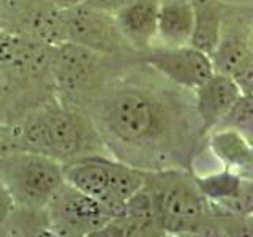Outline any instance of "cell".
<instances>
[{
	"mask_svg": "<svg viewBox=\"0 0 253 237\" xmlns=\"http://www.w3.org/2000/svg\"><path fill=\"white\" fill-rule=\"evenodd\" d=\"M0 179L16 207L29 210H43L65 180L62 163L24 150L0 154Z\"/></svg>",
	"mask_w": 253,
	"mask_h": 237,
	"instance_id": "8992f818",
	"label": "cell"
},
{
	"mask_svg": "<svg viewBox=\"0 0 253 237\" xmlns=\"http://www.w3.org/2000/svg\"><path fill=\"white\" fill-rule=\"evenodd\" d=\"M141 60L169 82L192 92L213 73L211 55L192 44L152 46L141 54Z\"/></svg>",
	"mask_w": 253,
	"mask_h": 237,
	"instance_id": "9c48e42d",
	"label": "cell"
},
{
	"mask_svg": "<svg viewBox=\"0 0 253 237\" xmlns=\"http://www.w3.org/2000/svg\"><path fill=\"white\" fill-rule=\"evenodd\" d=\"M192 5L195 19L190 44L211 55L218 43L228 3L223 0H192Z\"/></svg>",
	"mask_w": 253,
	"mask_h": 237,
	"instance_id": "5bb4252c",
	"label": "cell"
},
{
	"mask_svg": "<svg viewBox=\"0 0 253 237\" xmlns=\"http://www.w3.org/2000/svg\"><path fill=\"white\" fill-rule=\"evenodd\" d=\"M158 237L166 236L157 221L133 217L128 213L117 215L103 226L93 237Z\"/></svg>",
	"mask_w": 253,
	"mask_h": 237,
	"instance_id": "e0dca14e",
	"label": "cell"
},
{
	"mask_svg": "<svg viewBox=\"0 0 253 237\" xmlns=\"http://www.w3.org/2000/svg\"><path fill=\"white\" fill-rule=\"evenodd\" d=\"M44 212L47 234L59 237H93L116 217L108 205L65 180L46 204Z\"/></svg>",
	"mask_w": 253,
	"mask_h": 237,
	"instance_id": "52a82bcc",
	"label": "cell"
},
{
	"mask_svg": "<svg viewBox=\"0 0 253 237\" xmlns=\"http://www.w3.org/2000/svg\"><path fill=\"white\" fill-rule=\"evenodd\" d=\"M62 166L65 182L108 205L116 217L125 212L126 201L144 185L147 177V171L108 154L85 155Z\"/></svg>",
	"mask_w": 253,
	"mask_h": 237,
	"instance_id": "5b68a950",
	"label": "cell"
},
{
	"mask_svg": "<svg viewBox=\"0 0 253 237\" xmlns=\"http://www.w3.org/2000/svg\"><path fill=\"white\" fill-rule=\"evenodd\" d=\"M231 78L234 79L236 85L239 87L241 93L253 95V60L244 65L239 71H236Z\"/></svg>",
	"mask_w": 253,
	"mask_h": 237,
	"instance_id": "44dd1931",
	"label": "cell"
},
{
	"mask_svg": "<svg viewBox=\"0 0 253 237\" xmlns=\"http://www.w3.org/2000/svg\"><path fill=\"white\" fill-rule=\"evenodd\" d=\"M62 30L65 41L108 55H141L119 30L114 14L90 5L78 3L62 10Z\"/></svg>",
	"mask_w": 253,
	"mask_h": 237,
	"instance_id": "ba28073f",
	"label": "cell"
},
{
	"mask_svg": "<svg viewBox=\"0 0 253 237\" xmlns=\"http://www.w3.org/2000/svg\"><path fill=\"white\" fill-rule=\"evenodd\" d=\"M144 187L152 198L157 223L166 236H201L213 202L200 192L193 171H147Z\"/></svg>",
	"mask_w": 253,
	"mask_h": 237,
	"instance_id": "277c9868",
	"label": "cell"
},
{
	"mask_svg": "<svg viewBox=\"0 0 253 237\" xmlns=\"http://www.w3.org/2000/svg\"><path fill=\"white\" fill-rule=\"evenodd\" d=\"M242 179H244L242 174L228 168L217 172L204 174V176L195 174V182L198 188H200V192L211 202H215L218 205L225 204L239 192V188L242 185Z\"/></svg>",
	"mask_w": 253,
	"mask_h": 237,
	"instance_id": "2e32d148",
	"label": "cell"
},
{
	"mask_svg": "<svg viewBox=\"0 0 253 237\" xmlns=\"http://www.w3.org/2000/svg\"><path fill=\"white\" fill-rule=\"evenodd\" d=\"M239 95L241 90L234 79L217 71H213L198 89L193 90L195 109L206 134L221 120Z\"/></svg>",
	"mask_w": 253,
	"mask_h": 237,
	"instance_id": "8fae6325",
	"label": "cell"
},
{
	"mask_svg": "<svg viewBox=\"0 0 253 237\" xmlns=\"http://www.w3.org/2000/svg\"><path fill=\"white\" fill-rule=\"evenodd\" d=\"M46 2L51 3L55 8H59V10H67V8H71L78 3H81L83 0H46Z\"/></svg>",
	"mask_w": 253,
	"mask_h": 237,
	"instance_id": "603a6c76",
	"label": "cell"
},
{
	"mask_svg": "<svg viewBox=\"0 0 253 237\" xmlns=\"http://www.w3.org/2000/svg\"><path fill=\"white\" fill-rule=\"evenodd\" d=\"M10 150L40 154L62 164L85 155L108 154L90 117L57 97L0 125V154Z\"/></svg>",
	"mask_w": 253,
	"mask_h": 237,
	"instance_id": "7a4b0ae2",
	"label": "cell"
},
{
	"mask_svg": "<svg viewBox=\"0 0 253 237\" xmlns=\"http://www.w3.org/2000/svg\"><path fill=\"white\" fill-rule=\"evenodd\" d=\"M14 210V201L0 179V236H6V228Z\"/></svg>",
	"mask_w": 253,
	"mask_h": 237,
	"instance_id": "ffe728a7",
	"label": "cell"
},
{
	"mask_svg": "<svg viewBox=\"0 0 253 237\" xmlns=\"http://www.w3.org/2000/svg\"><path fill=\"white\" fill-rule=\"evenodd\" d=\"M141 55H108L62 41L51 46L49 70L55 97L83 109L103 85L138 62Z\"/></svg>",
	"mask_w": 253,
	"mask_h": 237,
	"instance_id": "3957f363",
	"label": "cell"
},
{
	"mask_svg": "<svg viewBox=\"0 0 253 237\" xmlns=\"http://www.w3.org/2000/svg\"><path fill=\"white\" fill-rule=\"evenodd\" d=\"M244 176H245V177H250V179L253 180V161H252V164H250V168L247 169V172H245V174H244Z\"/></svg>",
	"mask_w": 253,
	"mask_h": 237,
	"instance_id": "cb8c5ba5",
	"label": "cell"
},
{
	"mask_svg": "<svg viewBox=\"0 0 253 237\" xmlns=\"http://www.w3.org/2000/svg\"><path fill=\"white\" fill-rule=\"evenodd\" d=\"M213 71L233 76L253 60V8L228 5L218 43L211 54Z\"/></svg>",
	"mask_w": 253,
	"mask_h": 237,
	"instance_id": "30bf717a",
	"label": "cell"
},
{
	"mask_svg": "<svg viewBox=\"0 0 253 237\" xmlns=\"http://www.w3.org/2000/svg\"><path fill=\"white\" fill-rule=\"evenodd\" d=\"M160 0H130L114 14L121 34L139 54L155 44Z\"/></svg>",
	"mask_w": 253,
	"mask_h": 237,
	"instance_id": "7c38bea8",
	"label": "cell"
},
{
	"mask_svg": "<svg viewBox=\"0 0 253 237\" xmlns=\"http://www.w3.org/2000/svg\"><path fill=\"white\" fill-rule=\"evenodd\" d=\"M220 207H223L229 213H234V215L252 217L253 215V180L244 176L239 192L229 201L221 204Z\"/></svg>",
	"mask_w": 253,
	"mask_h": 237,
	"instance_id": "d6986e66",
	"label": "cell"
},
{
	"mask_svg": "<svg viewBox=\"0 0 253 237\" xmlns=\"http://www.w3.org/2000/svg\"><path fill=\"white\" fill-rule=\"evenodd\" d=\"M130 0H83V3L98 8V10H103V11H108V13H116L119 8H122Z\"/></svg>",
	"mask_w": 253,
	"mask_h": 237,
	"instance_id": "7402d4cb",
	"label": "cell"
},
{
	"mask_svg": "<svg viewBox=\"0 0 253 237\" xmlns=\"http://www.w3.org/2000/svg\"><path fill=\"white\" fill-rule=\"evenodd\" d=\"M212 130H233L253 146V95L241 93Z\"/></svg>",
	"mask_w": 253,
	"mask_h": 237,
	"instance_id": "ac0fdd59",
	"label": "cell"
},
{
	"mask_svg": "<svg viewBox=\"0 0 253 237\" xmlns=\"http://www.w3.org/2000/svg\"><path fill=\"white\" fill-rule=\"evenodd\" d=\"M192 0H160L157 16V38L154 46L190 44L193 34Z\"/></svg>",
	"mask_w": 253,
	"mask_h": 237,
	"instance_id": "4fadbf2b",
	"label": "cell"
},
{
	"mask_svg": "<svg viewBox=\"0 0 253 237\" xmlns=\"http://www.w3.org/2000/svg\"><path fill=\"white\" fill-rule=\"evenodd\" d=\"M83 111L111 157L144 171H193L206 141L193 92L141 59L103 85Z\"/></svg>",
	"mask_w": 253,
	"mask_h": 237,
	"instance_id": "6da1fadb",
	"label": "cell"
},
{
	"mask_svg": "<svg viewBox=\"0 0 253 237\" xmlns=\"http://www.w3.org/2000/svg\"><path fill=\"white\" fill-rule=\"evenodd\" d=\"M212 155L225 166L239 174L247 172L253 161V146L233 130H212L206 134Z\"/></svg>",
	"mask_w": 253,
	"mask_h": 237,
	"instance_id": "9a60e30c",
	"label": "cell"
}]
</instances>
